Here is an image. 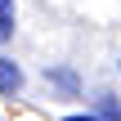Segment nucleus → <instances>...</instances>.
<instances>
[{
	"label": "nucleus",
	"instance_id": "obj_1",
	"mask_svg": "<svg viewBox=\"0 0 121 121\" xmlns=\"http://www.w3.org/2000/svg\"><path fill=\"white\" fill-rule=\"evenodd\" d=\"M18 90H22V67H18L13 58H4V54H0V94H4V99H13Z\"/></svg>",
	"mask_w": 121,
	"mask_h": 121
},
{
	"label": "nucleus",
	"instance_id": "obj_2",
	"mask_svg": "<svg viewBox=\"0 0 121 121\" xmlns=\"http://www.w3.org/2000/svg\"><path fill=\"white\" fill-rule=\"evenodd\" d=\"M45 81H54V85H58V90H67V94H76V90H81L76 72H67V67H45Z\"/></svg>",
	"mask_w": 121,
	"mask_h": 121
},
{
	"label": "nucleus",
	"instance_id": "obj_3",
	"mask_svg": "<svg viewBox=\"0 0 121 121\" xmlns=\"http://www.w3.org/2000/svg\"><path fill=\"white\" fill-rule=\"evenodd\" d=\"M94 117L99 121H121V103L112 94H99V99H94Z\"/></svg>",
	"mask_w": 121,
	"mask_h": 121
},
{
	"label": "nucleus",
	"instance_id": "obj_4",
	"mask_svg": "<svg viewBox=\"0 0 121 121\" xmlns=\"http://www.w3.org/2000/svg\"><path fill=\"white\" fill-rule=\"evenodd\" d=\"M13 36V0H0V40Z\"/></svg>",
	"mask_w": 121,
	"mask_h": 121
},
{
	"label": "nucleus",
	"instance_id": "obj_5",
	"mask_svg": "<svg viewBox=\"0 0 121 121\" xmlns=\"http://www.w3.org/2000/svg\"><path fill=\"white\" fill-rule=\"evenodd\" d=\"M67 121H99V117H94V112H85V117H67Z\"/></svg>",
	"mask_w": 121,
	"mask_h": 121
}]
</instances>
